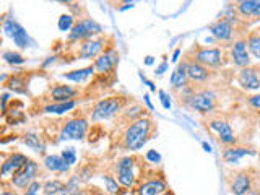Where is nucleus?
I'll return each mask as SVG.
<instances>
[{"instance_id":"obj_1","label":"nucleus","mask_w":260,"mask_h":195,"mask_svg":"<svg viewBox=\"0 0 260 195\" xmlns=\"http://www.w3.org/2000/svg\"><path fill=\"white\" fill-rule=\"evenodd\" d=\"M153 132V122L147 117L134 120L124 132V148L125 150H140L148 142Z\"/></svg>"},{"instance_id":"obj_2","label":"nucleus","mask_w":260,"mask_h":195,"mask_svg":"<svg viewBox=\"0 0 260 195\" xmlns=\"http://www.w3.org/2000/svg\"><path fill=\"white\" fill-rule=\"evenodd\" d=\"M124 104H125L124 96H111L106 98V99L98 101L93 107V112H91V120L93 122H100V120L111 119L124 107Z\"/></svg>"},{"instance_id":"obj_3","label":"nucleus","mask_w":260,"mask_h":195,"mask_svg":"<svg viewBox=\"0 0 260 195\" xmlns=\"http://www.w3.org/2000/svg\"><path fill=\"white\" fill-rule=\"evenodd\" d=\"M187 106L200 114H208L216 106V96L215 93L207 91V90L199 91V93H194L192 96L187 98Z\"/></svg>"},{"instance_id":"obj_4","label":"nucleus","mask_w":260,"mask_h":195,"mask_svg":"<svg viewBox=\"0 0 260 195\" xmlns=\"http://www.w3.org/2000/svg\"><path fill=\"white\" fill-rule=\"evenodd\" d=\"M103 26L95 20H80L77 25L73 26V30L68 34L70 41H82V39H88L95 34H101Z\"/></svg>"},{"instance_id":"obj_5","label":"nucleus","mask_w":260,"mask_h":195,"mask_svg":"<svg viewBox=\"0 0 260 195\" xmlns=\"http://www.w3.org/2000/svg\"><path fill=\"white\" fill-rule=\"evenodd\" d=\"M38 173H39L38 163H34L30 159L20 171H16V173L11 176V184L16 189H28L31 182H34V177L38 176Z\"/></svg>"},{"instance_id":"obj_6","label":"nucleus","mask_w":260,"mask_h":195,"mask_svg":"<svg viewBox=\"0 0 260 195\" xmlns=\"http://www.w3.org/2000/svg\"><path fill=\"white\" fill-rule=\"evenodd\" d=\"M3 31L8 38L13 39V43L18 46V48H21V49L30 48L31 39H30V36H28L26 30L20 25V23H16L15 20H5L3 21Z\"/></svg>"},{"instance_id":"obj_7","label":"nucleus","mask_w":260,"mask_h":195,"mask_svg":"<svg viewBox=\"0 0 260 195\" xmlns=\"http://www.w3.org/2000/svg\"><path fill=\"white\" fill-rule=\"evenodd\" d=\"M88 132V122L85 119H70L60 132V140H82Z\"/></svg>"},{"instance_id":"obj_8","label":"nucleus","mask_w":260,"mask_h":195,"mask_svg":"<svg viewBox=\"0 0 260 195\" xmlns=\"http://www.w3.org/2000/svg\"><path fill=\"white\" fill-rule=\"evenodd\" d=\"M195 62L204 67H210V68H216L223 64V54L221 49H199L195 52Z\"/></svg>"},{"instance_id":"obj_9","label":"nucleus","mask_w":260,"mask_h":195,"mask_svg":"<svg viewBox=\"0 0 260 195\" xmlns=\"http://www.w3.org/2000/svg\"><path fill=\"white\" fill-rule=\"evenodd\" d=\"M231 60L236 67L247 68L251 64V55L249 50H247V41H236L233 49H231Z\"/></svg>"},{"instance_id":"obj_10","label":"nucleus","mask_w":260,"mask_h":195,"mask_svg":"<svg viewBox=\"0 0 260 195\" xmlns=\"http://www.w3.org/2000/svg\"><path fill=\"white\" fill-rule=\"evenodd\" d=\"M208 127H210L213 132H216L218 137H219V142L224 143V145H233V143H236L234 132L226 120H216V119L210 120V122H208Z\"/></svg>"},{"instance_id":"obj_11","label":"nucleus","mask_w":260,"mask_h":195,"mask_svg":"<svg viewBox=\"0 0 260 195\" xmlns=\"http://www.w3.org/2000/svg\"><path fill=\"white\" fill-rule=\"evenodd\" d=\"M238 83L242 88L249 90V91H256L260 88V78H259V72L257 68L247 67L242 68L238 73Z\"/></svg>"},{"instance_id":"obj_12","label":"nucleus","mask_w":260,"mask_h":195,"mask_svg":"<svg viewBox=\"0 0 260 195\" xmlns=\"http://www.w3.org/2000/svg\"><path fill=\"white\" fill-rule=\"evenodd\" d=\"M210 33L215 36L218 41H229L234 34L233 28V18H223L210 26Z\"/></svg>"},{"instance_id":"obj_13","label":"nucleus","mask_w":260,"mask_h":195,"mask_svg":"<svg viewBox=\"0 0 260 195\" xmlns=\"http://www.w3.org/2000/svg\"><path fill=\"white\" fill-rule=\"evenodd\" d=\"M119 62V54L115 50H107V52L101 54L95 62V70L100 73H109Z\"/></svg>"},{"instance_id":"obj_14","label":"nucleus","mask_w":260,"mask_h":195,"mask_svg":"<svg viewBox=\"0 0 260 195\" xmlns=\"http://www.w3.org/2000/svg\"><path fill=\"white\" fill-rule=\"evenodd\" d=\"M30 159L21 153H13L8 159H5L2 163V177H7L8 174H15L16 171H20Z\"/></svg>"},{"instance_id":"obj_15","label":"nucleus","mask_w":260,"mask_h":195,"mask_svg":"<svg viewBox=\"0 0 260 195\" xmlns=\"http://www.w3.org/2000/svg\"><path fill=\"white\" fill-rule=\"evenodd\" d=\"M104 48V39H90V41L83 43L82 49H80V57L82 59H95V57L101 55V50Z\"/></svg>"},{"instance_id":"obj_16","label":"nucleus","mask_w":260,"mask_h":195,"mask_svg":"<svg viewBox=\"0 0 260 195\" xmlns=\"http://www.w3.org/2000/svg\"><path fill=\"white\" fill-rule=\"evenodd\" d=\"M251 186H252L251 176L247 173H239V174H236L234 181L231 182V192L234 195H244L249 192Z\"/></svg>"},{"instance_id":"obj_17","label":"nucleus","mask_w":260,"mask_h":195,"mask_svg":"<svg viewBox=\"0 0 260 195\" xmlns=\"http://www.w3.org/2000/svg\"><path fill=\"white\" fill-rule=\"evenodd\" d=\"M187 80H189V77H187V62L184 60L174 68V72H172L171 87L176 88V90H181L187 85Z\"/></svg>"},{"instance_id":"obj_18","label":"nucleus","mask_w":260,"mask_h":195,"mask_svg":"<svg viewBox=\"0 0 260 195\" xmlns=\"http://www.w3.org/2000/svg\"><path fill=\"white\" fill-rule=\"evenodd\" d=\"M77 95V90L68 87V85H57L51 90V98L57 102H68Z\"/></svg>"},{"instance_id":"obj_19","label":"nucleus","mask_w":260,"mask_h":195,"mask_svg":"<svg viewBox=\"0 0 260 195\" xmlns=\"http://www.w3.org/2000/svg\"><path fill=\"white\" fill-rule=\"evenodd\" d=\"M166 192V184L164 181L161 179H153L148 182H143V184L138 187L137 195H159Z\"/></svg>"},{"instance_id":"obj_20","label":"nucleus","mask_w":260,"mask_h":195,"mask_svg":"<svg viewBox=\"0 0 260 195\" xmlns=\"http://www.w3.org/2000/svg\"><path fill=\"white\" fill-rule=\"evenodd\" d=\"M187 77L192 82H205L210 77L208 68L197 64V62H187Z\"/></svg>"},{"instance_id":"obj_21","label":"nucleus","mask_w":260,"mask_h":195,"mask_svg":"<svg viewBox=\"0 0 260 195\" xmlns=\"http://www.w3.org/2000/svg\"><path fill=\"white\" fill-rule=\"evenodd\" d=\"M247 154H256V151L249 150V148H228V150H224L223 158L229 164H238Z\"/></svg>"},{"instance_id":"obj_22","label":"nucleus","mask_w":260,"mask_h":195,"mask_svg":"<svg viewBox=\"0 0 260 195\" xmlns=\"http://www.w3.org/2000/svg\"><path fill=\"white\" fill-rule=\"evenodd\" d=\"M44 166L49 171H54V173H67L68 168H70V166L63 161V158L59 156V154H49V156H46Z\"/></svg>"},{"instance_id":"obj_23","label":"nucleus","mask_w":260,"mask_h":195,"mask_svg":"<svg viewBox=\"0 0 260 195\" xmlns=\"http://www.w3.org/2000/svg\"><path fill=\"white\" fill-rule=\"evenodd\" d=\"M93 72H95V65H91V67L80 68V70H73V72L63 73L62 77L65 78V80H70V82H75V83H82L90 75H93Z\"/></svg>"},{"instance_id":"obj_24","label":"nucleus","mask_w":260,"mask_h":195,"mask_svg":"<svg viewBox=\"0 0 260 195\" xmlns=\"http://www.w3.org/2000/svg\"><path fill=\"white\" fill-rule=\"evenodd\" d=\"M117 171V181L120 186L124 187H134L135 186V173L134 169H129V168H115Z\"/></svg>"},{"instance_id":"obj_25","label":"nucleus","mask_w":260,"mask_h":195,"mask_svg":"<svg viewBox=\"0 0 260 195\" xmlns=\"http://www.w3.org/2000/svg\"><path fill=\"white\" fill-rule=\"evenodd\" d=\"M247 49L249 52L260 60V31L252 33L249 38H247Z\"/></svg>"},{"instance_id":"obj_26","label":"nucleus","mask_w":260,"mask_h":195,"mask_svg":"<svg viewBox=\"0 0 260 195\" xmlns=\"http://www.w3.org/2000/svg\"><path fill=\"white\" fill-rule=\"evenodd\" d=\"M256 3H257V0H242V2L238 3L236 10H238L239 15L246 16V18H252V13H254V10H256Z\"/></svg>"},{"instance_id":"obj_27","label":"nucleus","mask_w":260,"mask_h":195,"mask_svg":"<svg viewBox=\"0 0 260 195\" xmlns=\"http://www.w3.org/2000/svg\"><path fill=\"white\" fill-rule=\"evenodd\" d=\"M75 107V101H68V102H57V104H49L44 107V112H49V114H63V112H68L70 109Z\"/></svg>"},{"instance_id":"obj_28","label":"nucleus","mask_w":260,"mask_h":195,"mask_svg":"<svg viewBox=\"0 0 260 195\" xmlns=\"http://www.w3.org/2000/svg\"><path fill=\"white\" fill-rule=\"evenodd\" d=\"M5 87L10 88L11 91H15V93H26V83L25 80H21L20 77H11L7 83H5Z\"/></svg>"},{"instance_id":"obj_29","label":"nucleus","mask_w":260,"mask_h":195,"mask_svg":"<svg viewBox=\"0 0 260 195\" xmlns=\"http://www.w3.org/2000/svg\"><path fill=\"white\" fill-rule=\"evenodd\" d=\"M23 142L26 143V146L33 148V150H36V151H43V148H44L41 140H39V137L36 134H33V132H28V134L25 135V139H23Z\"/></svg>"},{"instance_id":"obj_30","label":"nucleus","mask_w":260,"mask_h":195,"mask_svg":"<svg viewBox=\"0 0 260 195\" xmlns=\"http://www.w3.org/2000/svg\"><path fill=\"white\" fill-rule=\"evenodd\" d=\"M78 182H80V177L78 176L72 177V179L68 181L65 186H63L60 195H78L80 194V191H78Z\"/></svg>"},{"instance_id":"obj_31","label":"nucleus","mask_w":260,"mask_h":195,"mask_svg":"<svg viewBox=\"0 0 260 195\" xmlns=\"http://www.w3.org/2000/svg\"><path fill=\"white\" fill-rule=\"evenodd\" d=\"M65 184H62L60 181H49L44 184V194L46 195H55V194H60L62 189Z\"/></svg>"},{"instance_id":"obj_32","label":"nucleus","mask_w":260,"mask_h":195,"mask_svg":"<svg viewBox=\"0 0 260 195\" xmlns=\"http://www.w3.org/2000/svg\"><path fill=\"white\" fill-rule=\"evenodd\" d=\"M3 59L5 62H8L11 65H21L25 64V57L16 54V52H11V50H7V52H3Z\"/></svg>"},{"instance_id":"obj_33","label":"nucleus","mask_w":260,"mask_h":195,"mask_svg":"<svg viewBox=\"0 0 260 195\" xmlns=\"http://www.w3.org/2000/svg\"><path fill=\"white\" fill-rule=\"evenodd\" d=\"M75 26V20L72 15H62L59 18V30L60 31H68V30H73Z\"/></svg>"},{"instance_id":"obj_34","label":"nucleus","mask_w":260,"mask_h":195,"mask_svg":"<svg viewBox=\"0 0 260 195\" xmlns=\"http://www.w3.org/2000/svg\"><path fill=\"white\" fill-rule=\"evenodd\" d=\"M104 179V184H106V191L109 195H114L119 192V186H117V181H114L111 176H103Z\"/></svg>"},{"instance_id":"obj_35","label":"nucleus","mask_w":260,"mask_h":195,"mask_svg":"<svg viewBox=\"0 0 260 195\" xmlns=\"http://www.w3.org/2000/svg\"><path fill=\"white\" fill-rule=\"evenodd\" d=\"M60 156L63 158V161H65L68 166H72L77 163V153H75L73 148H65V150L62 151Z\"/></svg>"},{"instance_id":"obj_36","label":"nucleus","mask_w":260,"mask_h":195,"mask_svg":"<svg viewBox=\"0 0 260 195\" xmlns=\"http://www.w3.org/2000/svg\"><path fill=\"white\" fill-rule=\"evenodd\" d=\"M135 166V158L132 156H125V158H120L117 164H115V168H129V169H134Z\"/></svg>"},{"instance_id":"obj_37","label":"nucleus","mask_w":260,"mask_h":195,"mask_svg":"<svg viewBox=\"0 0 260 195\" xmlns=\"http://www.w3.org/2000/svg\"><path fill=\"white\" fill-rule=\"evenodd\" d=\"M39 189H41V184H39L38 181H34V182H31V184H30V187L26 189L25 195H38Z\"/></svg>"},{"instance_id":"obj_38","label":"nucleus","mask_w":260,"mask_h":195,"mask_svg":"<svg viewBox=\"0 0 260 195\" xmlns=\"http://www.w3.org/2000/svg\"><path fill=\"white\" fill-rule=\"evenodd\" d=\"M147 159L150 163H159L161 161V156H159V153L156 151V150H150L147 153Z\"/></svg>"},{"instance_id":"obj_39","label":"nucleus","mask_w":260,"mask_h":195,"mask_svg":"<svg viewBox=\"0 0 260 195\" xmlns=\"http://www.w3.org/2000/svg\"><path fill=\"white\" fill-rule=\"evenodd\" d=\"M159 99H161V104H163L164 109H169L171 107V101H169V98H167L166 91H163V90L159 91Z\"/></svg>"},{"instance_id":"obj_40","label":"nucleus","mask_w":260,"mask_h":195,"mask_svg":"<svg viewBox=\"0 0 260 195\" xmlns=\"http://www.w3.org/2000/svg\"><path fill=\"white\" fill-rule=\"evenodd\" d=\"M249 104H251L252 107H256V109H260V95L251 96V98H249Z\"/></svg>"},{"instance_id":"obj_41","label":"nucleus","mask_w":260,"mask_h":195,"mask_svg":"<svg viewBox=\"0 0 260 195\" xmlns=\"http://www.w3.org/2000/svg\"><path fill=\"white\" fill-rule=\"evenodd\" d=\"M166 70H167V62L164 60L163 64H161L158 68H156V72H155V73H156V75H163V73H164Z\"/></svg>"},{"instance_id":"obj_42","label":"nucleus","mask_w":260,"mask_h":195,"mask_svg":"<svg viewBox=\"0 0 260 195\" xmlns=\"http://www.w3.org/2000/svg\"><path fill=\"white\" fill-rule=\"evenodd\" d=\"M259 16H260V0H257L256 10H254V13H252V18H259Z\"/></svg>"},{"instance_id":"obj_43","label":"nucleus","mask_w":260,"mask_h":195,"mask_svg":"<svg viewBox=\"0 0 260 195\" xmlns=\"http://www.w3.org/2000/svg\"><path fill=\"white\" fill-rule=\"evenodd\" d=\"M140 77H142V80H143V83H147V85H148V87H150V90H152V91H156V88H155V85H153L152 82H148V80H147L145 77H143V75H142V73H140Z\"/></svg>"},{"instance_id":"obj_44","label":"nucleus","mask_w":260,"mask_h":195,"mask_svg":"<svg viewBox=\"0 0 260 195\" xmlns=\"http://www.w3.org/2000/svg\"><path fill=\"white\" fill-rule=\"evenodd\" d=\"M143 98H145V102H147V106H148L150 109H153V106H152V101H150V96H148V95H145Z\"/></svg>"},{"instance_id":"obj_45","label":"nucleus","mask_w":260,"mask_h":195,"mask_svg":"<svg viewBox=\"0 0 260 195\" xmlns=\"http://www.w3.org/2000/svg\"><path fill=\"white\" fill-rule=\"evenodd\" d=\"M202 146H204V148H205V151H208V153H210V151H211V146H210V145H208V143H207V142H204V143H202Z\"/></svg>"},{"instance_id":"obj_46","label":"nucleus","mask_w":260,"mask_h":195,"mask_svg":"<svg viewBox=\"0 0 260 195\" xmlns=\"http://www.w3.org/2000/svg\"><path fill=\"white\" fill-rule=\"evenodd\" d=\"M145 64H147V65H152V64H153V57H152V55L147 57V59H145Z\"/></svg>"},{"instance_id":"obj_47","label":"nucleus","mask_w":260,"mask_h":195,"mask_svg":"<svg viewBox=\"0 0 260 195\" xmlns=\"http://www.w3.org/2000/svg\"><path fill=\"white\" fill-rule=\"evenodd\" d=\"M179 54H181V50L177 49L176 52H174V55H172V60H177V59H179Z\"/></svg>"},{"instance_id":"obj_48","label":"nucleus","mask_w":260,"mask_h":195,"mask_svg":"<svg viewBox=\"0 0 260 195\" xmlns=\"http://www.w3.org/2000/svg\"><path fill=\"white\" fill-rule=\"evenodd\" d=\"M0 195H15V194H11V192H8V191H3Z\"/></svg>"},{"instance_id":"obj_49","label":"nucleus","mask_w":260,"mask_h":195,"mask_svg":"<svg viewBox=\"0 0 260 195\" xmlns=\"http://www.w3.org/2000/svg\"><path fill=\"white\" fill-rule=\"evenodd\" d=\"M161 195H174V194H172V192H167V191H166V192H163Z\"/></svg>"},{"instance_id":"obj_50","label":"nucleus","mask_w":260,"mask_h":195,"mask_svg":"<svg viewBox=\"0 0 260 195\" xmlns=\"http://www.w3.org/2000/svg\"><path fill=\"white\" fill-rule=\"evenodd\" d=\"M96 195H109V194H103V192H100V194H96Z\"/></svg>"}]
</instances>
